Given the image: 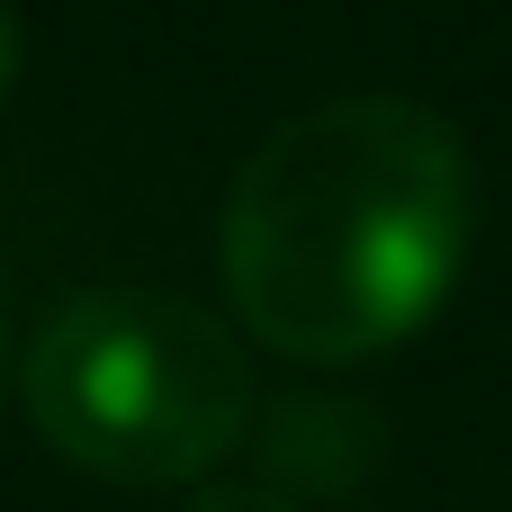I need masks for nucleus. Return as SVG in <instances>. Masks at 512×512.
Wrapping results in <instances>:
<instances>
[{
	"label": "nucleus",
	"instance_id": "obj_1",
	"mask_svg": "<svg viewBox=\"0 0 512 512\" xmlns=\"http://www.w3.org/2000/svg\"><path fill=\"white\" fill-rule=\"evenodd\" d=\"M477 234L459 126L396 90L279 117L225 189V297L252 342L306 369L369 360L441 315Z\"/></svg>",
	"mask_w": 512,
	"mask_h": 512
},
{
	"label": "nucleus",
	"instance_id": "obj_2",
	"mask_svg": "<svg viewBox=\"0 0 512 512\" xmlns=\"http://www.w3.org/2000/svg\"><path fill=\"white\" fill-rule=\"evenodd\" d=\"M18 387L45 450L108 486H198L252 432L243 342L171 288H90L54 306Z\"/></svg>",
	"mask_w": 512,
	"mask_h": 512
},
{
	"label": "nucleus",
	"instance_id": "obj_3",
	"mask_svg": "<svg viewBox=\"0 0 512 512\" xmlns=\"http://www.w3.org/2000/svg\"><path fill=\"white\" fill-rule=\"evenodd\" d=\"M189 512H306L297 495H279V486H207Z\"/></svg>",
	"mask_w": 512,
	"mask_h": 512
},
{
	"label": "nucleus",
	"instance_id": "obj_4",
	"mask_svg": "<svg viewBox=\"0 0 512 512\" xmlns=\"http://www.w3.org/2000/svg\"><path fill=\"white\" fill-rule=\"evenodd\" d=\"M9 81H18V18H9V0H0V99H9Z\"/></svg>",
	"mask_w": 512,
	"mask_h": 512
},
{
	"label": "nucleus",
	"instance_id": "obj_5",
	"mask_svg": "<svg viewBox=\"0 0 512 512\" xmlns=\"http://www.w3.org/2000/svg\"><path fill=\"white\" fill-rule=\"evenodd\" d=\"M0 360H9V315H0Z\"/></svg>",
	"mask_w": 512,
	"mask_h": 512
}]
</instances>
